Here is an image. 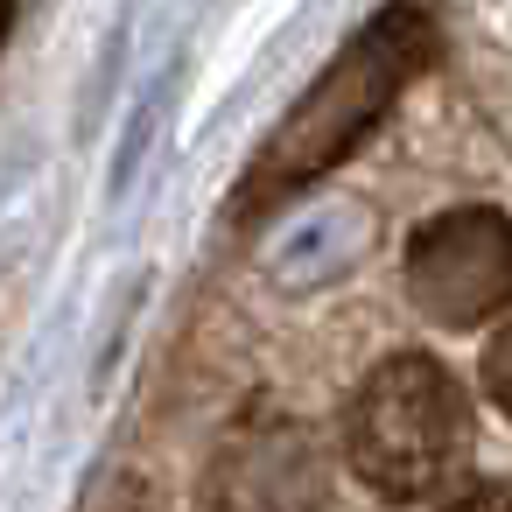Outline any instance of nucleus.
Listing matches in <instances>:
<instances>
[{
    "label": "nucleus",
    "mask_w": 512,
    "mask_h": 512,
    "mask_svg": "<svg viewBox=\"0 0 512 512\" xmlns=\"http://www.w3.org/2000/svg\"><path fill=\"white\" fill-rule=\"evenodd\" d=\"M421 57H428V22H421V8H386V15H372L358 36H351V50L295 99V113L274 127V141L260 148V162H253V176H246V190H239V211L253 218V211H267V204H288L295 190H309L323 169H337L372 127H379V113L400 99V85L421 71Z\"/></svg>",
    "instance_id": "f257e3e1"
},
{
    "label": "nucleus",
    "mask_w": 512,
    "mask_h": 512,
    "mask_svg": "<svg viewBox=\"0 0 512 512\" xmlns=\"http://www.w3.org/2000/svg\"><path fill=\"white\" fill-rule=\"evenodd\" d=\"M344 449L365 470L372 491L414 498L428 484H442L456 470V456L470 449V414L456 379L435 358H393L365 379V393L351 400L344 421Z\"/></svg>",
    "instance_id": "f03ea898"
},
{
    "label": "nucleus",
    "mask_w": 512,
    "mask_h": 512,
    "mask_svg": "<svg viewBox=\"0 0 512 512\" xmlns=\"http://www.w3.org/2000/svg\"><path fill=\"white\" fill-rule=\"evenodd\" d=\"M407 281L435 323H477L505 309L512 302V225L491 211L435 218L407 246Z\"/></svg>",
    "instance_id": "7ed1b4c3"
},
{
    "label": "nucleus",
    "mask_w": 512,
    "mask_h": 512,
    "mask_svg": "<svg viewBox=\"0 0 512 512\" xmlns=\"http://www.w3.org/2000/svg\"><path fill=\"white\" fill-rule=\"evenodd\" d=\"M323 477L330 463L302 428H260L218 456L204 484V512H316Z\"/></svg>",
    "instance_id": "20e7f679"
},
{
    "label": "nucleus",
    "mask_w": 512,
    "mask_h": 512,
    "mask_svg": "<svg viewBox=\"0 0 512 512\" xmlns=\"http://www.w3.org/2000/svg\"><path fill=\"white\" fill-rule=\"evenodd\" d=\"M484 386L498 393V407L512 414V323L491 337V351H484Z\"/></svg>",
    "instance_id": "39448f33"
},
{
    "label": "nucleus",
    "mask_w": 512,
    "mask_h": 512,
    "mask_svg": "<svg viewBox=\"0 0 512 512\" xmlns=\"http://www.w3.org/2000/svg\"><path fill=\"white\" fill-rule=\"evenodd\" d=\"M8 22H15V0H0V36H8Z\"/></svg>",
    "instance_id": "423d86ee"
}]
</instances>
